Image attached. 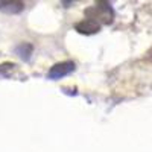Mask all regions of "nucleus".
Instances as JSON below:
<instances>
[{"instance_id":"7ed1b4c3","label":"nucleus","mask_w":152,"mask_h":152,"mask_svg":"<svg viewBox=\"0 0 152 152\" xmlns=\"http://www.w3.org/2000/svg\"><path fill=\"white\" fill-rule=\"evenodd\" d=\"M24 9V3L23 2H0V11L8 12V14H17Z\"/></svg>"},{"instance_id":"20e7f679","label":"nucleus","mask_w":152,"mask_h":152,"mask_svg":"<svg viewBox=\"0 0 152 152\" xmlns=\"http://www.w3.org/2000/svg\"><path fill=\"white\" fill-rule=\"evenodd\" d=\"M32 52H34V47H32V44H29V43H23L21 46H18V47H17V53H18V55H20V58H21V59H24V61L31 59Z\"/></svg>"},{"instance_id":"f03ea898","label":"nucleus","mask_w":152,"mask_h":152,"mask_svg":"<svg viewBox=\"0 0 152 152\" xmlns=\"http://www.w3.org/2000/svg\"><path fill=\"white\" fill-rule=\"evenodd\" d=\"M75 29L79 34H85V35H91L99 32L100 29V23H97V20H91V18H85L79 23L75 24Z\"/></svg>"},{"instance_id":"f257e3e1","label":"nucleus","mask_w":152,"mask_h":152,"mask_svg":"<svg viewBox=\"0 0 152 152\" xmlns=\"http://www.w3.org/2000/svg\"><path fill=\"white\" fill-rule=\"evenodd\" d=\"M75 69H76V66H75L73 61H62V62H58V64H55L50 69L47 76H49V79H61V78H64V76L70 75Z\"/></svg>"}]
</instances>
